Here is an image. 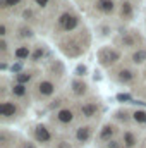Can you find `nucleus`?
<instances>
[{
  "instance_id": "obj_1",
  "label": "nucleus",
  "mask_w": 146,
  "mask_h": 148,
  "mask_svg": "<svg viewBox=\"0 0 146 148\" xmlns=\"http://www.w3.org/2000/svg\"><path fill=\"white\" fill-rule=\"evenodd\" d=\"M59 23L64 26V29H67V31H69V29H74V28L77 26V23H79V21H77V17H76V16L64 14V16L59 19Z\"/></svg>"
},
{
  "instance_id": "obj_2",
  "label": "nucleus",
  "mask_w": 146,
  "mask_h": 148,
  "mask_svg": "<svg viewBox=\"0 0 146 148\" xmlns=\"http://www.w3.org/2000/svg\"><path fill=\"white\" fill-rule=\"evenodd\" d=\"M100 59L103 64H113L119 59V53L115 50H103V52H100Z\"/></svg>"
},
{
  "instance_id": "obj_3",
  "label": "nucleus",
  "mask_w": 146,
  "mask_h": 148,
  "mask_svg": "<svg viewBox=\"0 0 146 148\" xmlns=\"http://www.w3.org/2000/svg\"><path fill=\"white\" fill-rule=\"evenodd\" d=\"M0 114H2L3 117H10V115H14V114H16V105L10 103V102H3V103L0 105Z\"/></svg>"
},
{
  "instance_id": "obj_4",
  "label": "nucleus",
  "mask_w": 146,
  "mask_h": 148,
  "mask_svg": "<svg viewBox=\"0 0 146 148\" xmlns=\"http://www.w3.org/2000/svg\"><path fill=\"white\" fill-rule=\"evenodd\" d=\"M36 140H38V141H41V143L50 141V133H48L43 126H38V127H36Z\"/></svg>"
},
{
  "instance_id": "obj_5",
  "label": "nucleus",
  "mask_w": 146,
  "mask_h": 148,
  "mask_svg": "<svg viewBox=\"0 0 146 148\" xmlns=\"http://www.w3.org/2000/svg\"><path fill=\"white\" fill-rule=\"evenodd\" d=\"M96 9H100L102 12H112L113 10V0H98Z\"/></svg>"
},
{
  "instance_id": "obj_6",
  "label": "nucleus",
  "mask_w": 146,
  "mask_h": 148,
  "mask_svg": "<svg viewBox=\"0 0 146 148\" xmlns=\"http://www.w3.org/2000/svg\"><path fill=\"white\" fill-rule=\"evenodd\" d=\"M40 93L41 95H52L53 93V84L52 83H48V81H43V83H40Z\"/></svg>"
},
{
  "instance_id": "obj_7",
  "label": "nucleus",
  "mask_w": 146,
  "mask_h": 148,
  "mask_svg": "<svg viewBox=\"0 0 146 148\" xmlns=\"http://www.w3.org/2000/svg\"><path fill=\"white\" fill-rule=\"evenodd\" d=\"M72 112L71 110H60L59 112V121H60V122H65V124H67V122H71V121H72Z\"/></svg>"
},
{
  "instance_id": "obj_8",
  "label": "nucleus",
  "mask_w": 146,
  "mask_h": 148,
  "mask_svg": "<svg viewBox=\"0 0 146 148\" xmlns=\"http://www.w3.org/2000/svg\"><path fill=\"white\" fill-rule=\"evenodd\" d=\"M81 112H83L84 117H91V115L96 112V107H95L93 103H88V105H83V107H81Z\"/></svg>"
},
{
  "instance_id": "obj_9",
  "label": "nucleus",
  "mask_w": 146,
  "mask_h": 148,
  "mask_svg": "<svg viewBox=\"0 0 146 148\" xmlns=\"http://www.w3.org/2000/svg\"><path fill=\"white\" fill-rule=\"evenodd\" d=\"M16 57H17L19 60L28 59V57H29V48H28V47H21V48H17V50H16Z\"/></svg>"
},
{
  "instance_id": "obj_10",
  "label": "nucleus",
  "mask_w": 146,
  "mask_h": 148,
  "mask_svg": "<svg viewBox=\"0 0 146 148\" xmlns=\"http://www.w3.org/2000/svg\"><path fill=\"white\" fill-rule=\"evenodd\" d=\"M77 140L79 141H88L89 140V127H81L77 131Z\"/></svg>"
},
{
  "instance_id": "obj_11",
  "label": "nucleus",
  "mask_w": 146,
  "mask_h": 148,
  "mask_svg": "<svg viewBox=\"0 0 146 148\" xmlns=\"http://www.w3.org/2000/svg\"><path fill=\"white\" fill-rule=\"evenodd\" d=\"M145 59H146V52H145V50H139V52H136V53L132 55V60H134L136 64L145 62Z\"/></svg>"
},
{
  "instance_id": "obj_12",
  "label": "nucleus",
  "mask_w": 146,
  "mask_h": 148,
  "mask_svg": "<svg viewBox=\"0 0 146 148\" xmlns=\"http://www.w3.org/2000/svg\"><path fill=\"white\" fill-rule=\"evenodd\" d=\"M72 86H74V91H76L77 95H81V93H84V91H86V84H84V83L74 81V83H72Z\"/></svg>"
},
{
  "instance_id": "obj_13",
  "label": "nucleus",
  "mask_w": 146,
  "mask_h": 148,
  "mask_svg": "<svg viewBox=\"0 0 146 148\" xmlns=\"http://www.w3.org/2000/svg\"><path fill=\"white\" fill-rule=\"evenodd\" d=\"M131 14H132L131 3H129V2H124V3H122V16H124V17H131Z\"/></svg>"
},
{
  "instance_id": "obj_14",
  "label": "nucleus",
  "mask_w": 146,
  "mask_h": 148,
  "mask_svg": "<svg viewBox=\"0 0 146 148\" xmlns=\"http://www.w3.org/2000/svg\"><path fill=\"white\" fill-rule=\"evenodd\" d=\"M12 93L17 95V97H23V95L26 93V86H24V84H16V86L12 88Z\"/></svg>"
},
{
  "instance_id": "obj_15",
  "label": "nucleus",
  "mask_w": 146,
  "mask_h": 148,
  "mask_svg": "<svg viewBox=\"0 0 146 148\" xmlns=\"http://www.w3.org/2000/svg\"><path fill=\"white\" fill-rule=\"evenodd\" d=\"M112 134H113V127H110V126H105L100 136H102V140H108Z\"/></svg>"
},
{
  "instance_id": "obj_16",
  "label": "nucleus",
  "mask_w": 146,
  "mask_h": 148,
  "mask_svg": "<svg viewBox=\"0 0 146 148\" xmlns=\"http://www.w3.org/2000/svg\"><path fill=\"white\" fill-rule=\"evenodd\" d=\"M124 141H126L127 147H134V143H136V140H134V136H132L131 133H126V134H124Z\"/></svg>"
},
{
  "instance_id": "obj_17",
  "label": "nucleus",
  "mask_w": 146,
  "mask_h": 148,
  "mask_svg": "<svg viewBox=\"0 0 146 148\" xmlns=\"http://www.w3.org/2000/svg\"><path fill=\"white\" fill-rule=\"evenodd\" d=\"M134 119H136L138 122H146V112L136 110V112H134Z\"/></svg>"
},
{
  "instance_id": "obj_18",
  "label": "nucleus",
  "mask_w": 146,
  "mask_h": 148,
  "mask_svg": "<svg viewBox=\"0 0 146 148\" xmlns=\"http://www.w3.org/2000/svg\"><path fill=\"white\" fill-rule=\"evenodd\" d=\"M29 79H31V74L23 73V74H19V76H17V81H19V84H24V83H28Z\"/></svg>"
},
{
  "instance_id": "obj_19",
  "label": "nucleus",
  "mask_w": 146,
  "mask_h": 148,
  "mask_svg": "<svg viewBox=\"0 0 146 148\" xmlns=\"http://www.w3.org/2000/svg\"><path fill=\"white\" fill-rule=\"evenodd\" d=\"M120 79L122 81H131L132 79V73L131 71H120Z\"/></svg>"
},
{
  "instance_id": "obj_20",
  "label": "nucleus",
  "mask_w": 146,
  "mask_h": 148,
  "mask_svg": "<svg viewBox=\"0 0 146 148\" xmlns=\"http://www.w3.org/2000/svg\"><path fill=\"white\" fill-rule=\"evenodd\" d=\"M122 43H124V45H127V47H134V38L124 36V38H122Z\"/></svg>"
},
{
  "instance_id": "obj_21",
  "label": "nucleus",
  "mask_w": 146,
  "mask_h": 148,
  "mask_svg": "<svg viewBox=\"0 0 146 148\" xmlns=\"http://www.w3.org/2000/svg\"><path fill=\"white\" fill-rule=\"evenodd\" d=\"M21 0H2V3H3V7H12V5H17Z\"/></svg>"
},
{
  "instance_id": "obj_22",
  "label": "nucleus",
  "mask_w": 146,
  "mask_h": 148,
  "mask_svg": "<svg viewBox=\"0 0 146 148\" xmlns=\"http://www.w3.org/2000/svg\"><path fill=\"white\" fill-rule=\"evenodd\" d=\"M84 73H86V67H84V66H77V69H76V74H77V76H83Z\"/></svg>"
},
{
  "instance_id": "obj_23",
  "label": "nucleus",
  "mask_w": 146,
  "mask_h": 148,
  "mask_svg": "<svg viewBox=\"0 0 146 148\" xmlns=\"http://www.w3.org/2000/svg\"><path fill=\"white\" fill-rule=\"evenodd\" d=\"M40 57H43V50H41V48H38L36 52H35V55H33V60H38Z\"/></svg>"
},
{
  "instance_id": "obj_24",
  "label": "nucleus",
  "mask_w": 146,
  "mask_h": 148,
  "mask_svg": "<svg viewBox=\"0 0 146 148\" xmlns=\"http://www.w3.org/2000/svg\"><path fill=\"white\" fill-rule=\"evenodd\" d=\"M31 35H33V33H31V29H26V28H24V29H21V36H31Z\"/></svg>"
},
{
  "instance_id": "obj_25",
  "label": "nucleus",
  "mask_w": 146,
  "mask_h": 148,
  "mask_svg": "<svg viewBox=\"0 0 146 148\" xmlns=\"http://www.w3.org/2000/svg\"><path fill=\"white\" fill-rule=\"evenodd\" d=\"M21 67H23V64L19 62V64H16V66H12V73H17V71H21Z\"/></svg>"
},
{
  "instance_id": "obj_26",
  "label": "nucleus",
  "mask_w": 146,
  "mask_h": 148,
  "mask_svg": "<svg viewBox=\"0 0 146 148\" xmlns=\"http://www.w3.org/2000/svg\"><path fill=\"white\" fill-rule=\"evenodd\" d=\"M117 98H119V100H131L129 95H117Z\"/></svg>"
},
{
  "instance_id": "obj_27",
  "label": "nucleus",
  "mask_w": 146,
  "mask_h": 148,
  "mask_svg": "<svg viewBox=\"0 0 146 148\" xmlns=\"http://www.w3.org/2000/svg\"><path fill=\"white\" fill-rule=\"evenodd\" d=\"M36 3L40 5V7H45V5L48 3V0H36Z\"/></svg>"
},
{
  "instance_id": "obj_28",
  "label": "nucleus",
  "mask_w": 146,
  "mask_h": 148,
  "mask_svg": "<svg viewBox=\"0 0 146 148\" xmlns=\"http://www.w3.org/2000/svg\"><path fill=\"white\" fill-rule=\"evenodd\" d=\"M5 33H7V28H5V24H2V26H0V35L3 36Z\"/></svg>"
},
{
  "instance_id": "obj_29",
  "label": "nucleus",
  "mask_w": 146,
  "mask_h": 148,
  "mask_svg": "<svg viewBox=\"0 0 146 148\" xmlns=\"http://www.w3.org/2000/svg\"><path fill=\"white\" fill-rule=\"evenodd\" d=\"M0 50H2V52L7 50V43H5V41H0Z\"/></svg>"
},
{
  "instance_id": "obj_30",
  "label": "nucleus",
  "mask_w": 146,
  "mask_h": 148,
  "mask_svg": "<svg viewBox=\"0 0 146 148\" xmlns=\"http://www.w3.org/2000/svg\"><path fill=\"white\" fill-rule=\"evenodd\" d=\"M23 148H35V147H33L31 143H26V145H24V147H23Z\"/></svg>"
}]
</instances>
